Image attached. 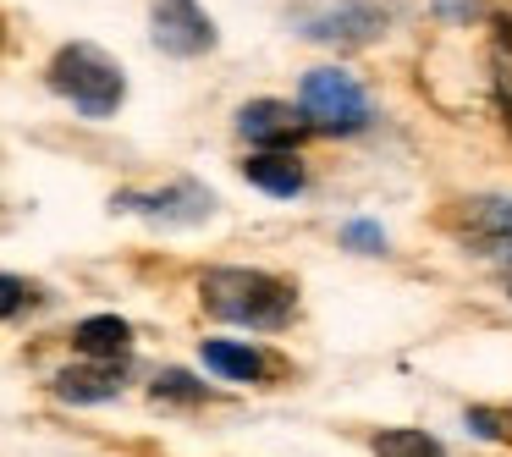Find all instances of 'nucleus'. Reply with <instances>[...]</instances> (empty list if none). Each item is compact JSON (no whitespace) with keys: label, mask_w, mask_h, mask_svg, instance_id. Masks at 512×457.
Here are the masks:
<instances>
[{"label":"nucleus","mask_w":512,"mask_h":457,"mask_svg":"<svg viewBox=\"0 0 512 457\" xmlns=\"http://www.w3.org/2000/svg\"><path fill=\"white\" fill-rule=\"evenodd\" d=\"M122 391V369L116 364H83V369H61L56 375V397L67 402H105Z\"/></svg>","instance_id":"nucleus-8"},{"label":"nucleus","mask_w":512,"mask_h":457,"mask_svg":"<svg viewBox=\"0 0 512 457\" xmlns=\"http://www.w3.org/2000/svg\"><path fill=\"white\" fill-rule=\"evenodd\" d=\"M457 232L463 243H474V254L512 265V199H468L457 215Z\"/></svg>","instance_id":"nucleus-5"},{"label":"nucleus","mask_w":512,"mask_h":457,"mask_svg":"<svg viewBox=\"0 0 512 457\" xmlns=\"http://www.w3.org/2000/svg\"><path fill=\"white\" fill-rule=\"evenodd\" d=\"M116 204L138 215H155V221H204L210 215V193L193 188V182H177L166 193H122Z\"/></svg>","instance_id":"nucleus-6"},{"label":"nucleus","mask_w":512,"mask_h":457,"mask_svg":"<svg viewBox=\"0 0 512 457\" xmlns=\"http://www.w3.org/2000/svg\"><path fill=\"white\" fill-rule=\"evenodd\" d=\"M243 177L254 182V188H265V193H281V199H292V193L303 188V166H298L292 155H281V149L248 155V160H243Z\"/></svg>","instance_id":"nucleus-9"},{"label":"nucleus","mask_w":512,"mask_h":457,"mask_svg":"<svg viewBox=\"0 0 512 457\" xmlns=\"http://www.w3.org/2000/svg\"><path fill=\"white\" fill-rule=\"evenodd\" d=\"M50 89L67 94L83 116H111L116 105H122V94H127V78L105 50L67 45V50H56V61H50Z\"/></svg>","instance_id":"nucleus-2"},{"label":"nucleus","mask_w":512,"mask_h":457,"mask_svg":"<svg viewBox=\"0 0 512 457\" xmlns=\"http://www.w3.org/2000/svg\"><path fill=\"white\" fill-rule=\"evenodd\" d=\"M155 397H177V402H199L204 386L193 375H182V369H166V375L155 380Z\"/></svg>","instance_id":"nucleus-14"},{"label":"nucleus","mask_w":512,"mask_h":457,"mask_svg":"<svg viewBox=\"0 0 512 457\" xmlns=\"http://www.w3.org/2000/svg\"><path fill=\"white\" fill-rule=\"evenodd\" d=\"M501 111H507V127H512V100H507V105H501Z\"/></svg>","instance_id":"nucleus-17"},{"label":"nucleus","mask_w":512,"mask_h":457,"mask_svg":"<svg viewBox=\"0 0 512 457\" xmlns=\"http://www.w3.org/2000/svg\"><path fill=\"white\" fill-rule=\"evenodd\" d=\"M127 320H116V314H94V320H83L78 325V353H89V358H122L127 353Z\"/></svg>","instance_id":"nucleus-10"},{"label":"nucleus","mask_w":512,"mask_h":457,"mask_svg":"<svg viewBox=\"0 0 512 457\" xmlns=\"http://www.w3.org/2000/svg\"><path fill=\"white\" fill-rule=\"evenodd\" d=\"M204 364H210L215 375H226V380H259L265 375V358H259L254 347H243V342H204Z\"/></svg>","instance_id":"nucleus-11"},{"label":"nucleus","mask_w":512,"mask_h":457,"mask_svg":"<svg viewBox=\"0 0 512 457\" xmlns=\"http://www.w3.org/2000/svg\"><path fill=\"white\" fill-rule=\"evenodd\" d=\"M303 116H309V127H325V133H364L369 100L347 72L320 67L303 78Z\"/></svg>","instance_id":"nucleus-3"},{"label":"nucleus","mask_w":512,"mask_h":457,"mask_svg":"<svg viewBox=\"0 0 512 457\" xmlns=\"http://www.w3.org/2000/svg\"><path fill=\"white\" fill-rule=\"evenodd\" d=\"M28 303V287L17 276H0V320H6V314H17Z\"/></svg>","instance_id":"nucleus-15"},{"label":"nucleus","mask_w":512,"mask_h":457,"mask_svg":"<svg viewBox=\"0 0 512 457\" xmlns=\"http://www.w3.org/2000/svg\"><path fill=\"white\" fill-rule=\"evenodd\" d=\"M199 298L210 314L232 325H287L292 320V287L265 270H210L199 281Z\"/></svg>","instance_id":"nucleus-1"},{"label":"nucleus","mask_w":512,"mask_h":457,"mask_svg":"<svg viewBox=\"0 0 512 457\" xmlns=\"http://www.w3.org/2000/svg\"><path fill=\"white\" fill-rule=\"evenodd\" d=\"M468 419H474V430H479V435H501V424L490 419V413H468Z\"/></svg>","instance_id":"nucleus-16"},{"label":"nucleus","mask_w":512,"mask_h":457,"mask_svg":"<svg viewBox=\"0 0 512 457\" xmlns=\"http://www.w3.org/2000/svg\"><path fill=\"white\" fill-rule=\"evenodd\" d=\"M342 243L353 248V254H386V232H380L375 221H353L342 232Z\"/></svg>","instance_id":"nucleus-13"},{"label":"nucleus","mask_w":512,"mask_h":457,"mask_svg":"<svg viewBox=\"0 0 512 457\" xmlns=\"http://www.w3.org/2000/svg\"><path fill=\"white\" fill-rule=\"evenodd\" d=\"M155 45L166 56H204L215 45V23L204 17L199 0H155Z\"/></svg>","instance_id":"nucleus-4"},{"label":"nucleus","mask_w":512,"mask_h":457,"mask_svg":"<svg viewBox=\"0 0 512 457\" xmlns=\"http://www.w3.org/2000/svg\"><path fill=\"white\" fill-rule=\"evenodd\" d=\"M237 127H243V138H254V144H298V138L309 133V122H303V116H292V105H281V100L243 105Z\"/></svg>","instance_id":"nucleus-7"},{"label":"nucleus","mask_w":512,"mask_h":457,"mask_svg":"<svg viewBox=\"0 0 512 457\" xmlns=\"http://www.w3.org/2000/svg\"><path fill=\"white\" fill-rule=\"evenodd\" d=\"M375 457H441V441L424 430H386L375 441Z\"/></svg>","instance_id":"nucleus-12"}]
</instances>
